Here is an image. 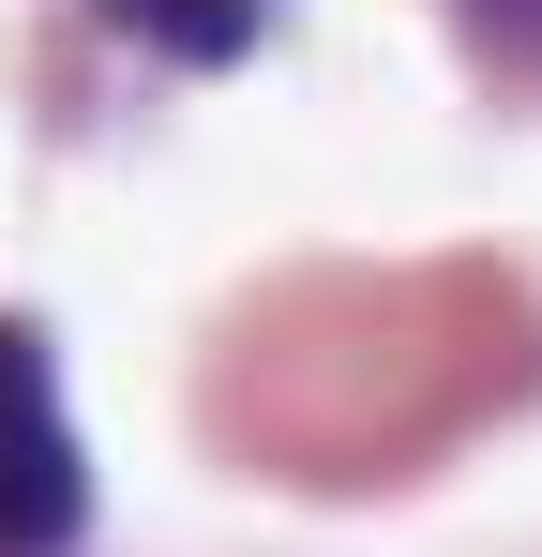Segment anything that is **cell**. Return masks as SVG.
<instances>
[{"instance_id": "6da1fadb", "label": "cell", "mask_w": 542, "mask_h": 557, "mask_svg": "<svg viewBox=\"0 0 542 557\" xmlns=\"http://www.w3.org/2000/svg\"><path fill=\"white\" fill-rule=\"evenodd\" d=\"M90 512L76 422H61V376H46V332L0 317V557H61Z\"/></svg>"}, {"instance_id": "7a4b0ae2", "label": "cell", "mask_w": 542, "mask_h": 557, "mask_svg": "<svg viewBox=\"0 0 542 557\" xmlns=\"http://www.w3.org/2000/svg\"><path fill=\"white\" fill-rule=\"evenodd\" d=\"M106 15H136L181 61H242V46H257V0H106Z\"/></svg>"}]
</instances>
